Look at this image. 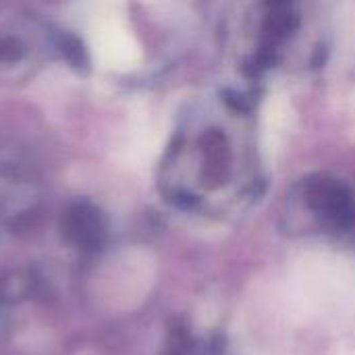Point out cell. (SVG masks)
<instances>
[{
	"label": "cell",
	"mask_w": 355,
	"mask_h": 355,
	"mask_svg": "<svg viewBox=\"0 0 355 355\" xmlns=\"http://www.w3.org/2000/svg\"><path fill=\"white\" fill-rule=\"evenodd\" d=\"M333 35L335 0H239L229 50L245 77H302L327 64Z\"/></svg>",
	"instance_id": "cell-1"
},
{
	"label": "cell",
	"mask_w": 355,
	"mask_h": 355,
	"mask_svg": "<svg viewBox=\"0 0 355 355\" xmlns=\"http://www.w3.org/2000/svg\"><path fill=\"white\" fill-rule=\"evenodd\" d=\"M177 141L185 166L214 196L241 193L260 177L256 119L235 94L200 100L185 114Z\"/></svg>",
	"instance_id": "cell-2"
}]
</instances>
